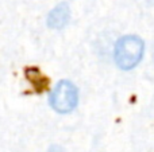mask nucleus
I'll list each match as a JSON object with an SVG mask.
<instances>
[{
	"mask_svg": "<svg viewBox=\"0 0 154 152\" xmlns=\"http://www.w3.org/2000/svg\"><path fill=\"white\" fill-rule=\"evenodd\" d=\"M153 58H154V50H153Z\"/></svg>",
	"mask_w": 154,
	"mask_h": 152,
	"instance_id": "obj_5",
	"label": "nucleus"
},
{
	"mask_svg": "<svg viewBox=\"0 0 154 152\" xmlns=\"http://www.w3.org/2000/svg\"><path fill=\"white\" fill-rule=\"evenodd\" d=\"M49 152H64V150H62L61 147H58V145H54V147L50 148V151Z\"/></svg>",
	"mask_w": 154,
	"mask_h": 152,
	"instance_id": "obj_4",
	"label": "nucleus"
},
{
	"mask_svg": "<svg viewBox=\"0 0 154 152\" xmlns=\"http://www.w3.org/2000/svg\"><path fill=\"white\" fill-rule=\"evenodd\" d=\"M69 20V8L66 4H60L49 13L48 24L51 28H61Z\"/></svg>",
	"mask_w": 154,
	"mask_h": 152,
	"instance_id": "obj_3",
	"label": "nucleus"
},
{
	"mask_svg": "<svg viewBox=\"0 0 154 152\" xmlns=\"http://www.w3.org/2000/svg\"><path fill=\"white\" fill-rule=\"evenodd\" d=\"M143 54V42L135 35H127L118 40L115 47V61L123 70L133 69L141 61Z\"/></svg>",
	"mask_w": 154,
	"mask_h": 152,
	"instance_id": "obj_1",
	"label": "nucleus"
},
{
	"mask_svg": "<svg viewBox=\"0 0 154 152\" xmlns=\"http://www.w3.org/2000/svg\"><path fill=\"white\" fill-rule=\"evenodd\" d=\"M50 104L57 112L68 113L77 105V89L69 81H61L53 90Z\"/></svg>",
	"mask_w": 154,
	"mask_h": 152,
	"instance_id": "obj_2",
	"label": "nucleus"
}]
</instances>
